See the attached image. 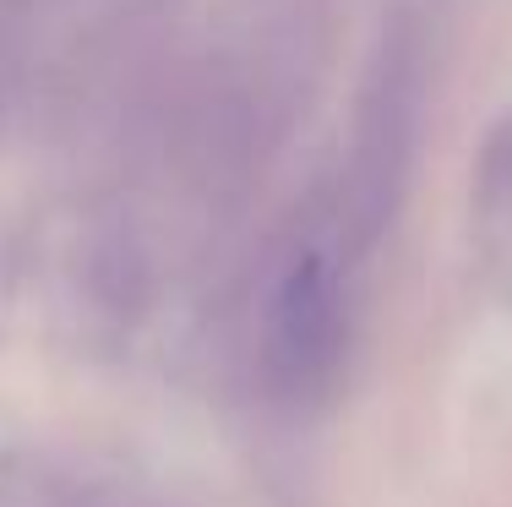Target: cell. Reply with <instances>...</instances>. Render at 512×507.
<instances>
[{
	"instance_id": "obj_1",
	"label": "cell",
	"mask_w": 512,
	"mask_h": 507,
	"mask_svg": "<svg viewBox=\"0 0 512 507\" xmlns=\"http://www.w3.org/2000/svg\"><path fill=\"white\" fill-rule=\"evenodd\" d=\"M349 338L344 268L333 246H295L267 289L262 317V371L284 404H311L333 388L338 355Z\"/></svg>"
},
{
	"instance_id": "obj_3",
	"label": "cell",
	"mask_w": 512,
	"mask_h": 507,
	"mask_svg": "<svg viewBox=\"0 0 512 507\" xmlns=\"http://www.w3.org/2000/svg\"><path fill=\"white\" fill-rule=\"evenodd\" d=\"M0 507H153L126 475L55 448L0 453Z\"/></svg>"
},
{
	"instance_id": "obj_2",
	"label": "cell",
	"mask_w": 512,
	"mask_h": 507,
	"mask_svg": "<svg viewBox=\"0 0 512 507\" xmlns=\"http://www.w3.org/2000/svg\"><path fill=\"white\" fill-rule=\"evenodd\" d=\"M414 99H420L414 93V71L393 50L376 66L365 104H360V126H355V159H349V191H344L355 240H371L382 229L398 186H404V164H409V142H414Z\"/></svg>"
}]
</instances>
